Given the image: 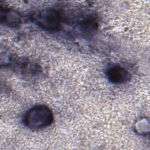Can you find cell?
I'll return each instance as SVG.
<instances>
[{"mask_svg": "<svg viewBox=\"0 0 150 150\" xmlns=\"http://www.w3.org/2000/svg\"><path fill=\"white\" fill-rule=\"evenodd\" d=\"M108 79L113 83L120 84L129 79V74L126 69L120 66H114L107 70Z\"/></svg>", "mask_w": 150, "mask_h": 150, "instance_id": "obj_3", "label": "cell"}, {"mask_svg": "<svg viewBox=\"0 0 150 150\" xmlns=\"http://www.w3.org/2000/svg\"><path fill=\"white\" fill-rule=\"evenodd\" d=\"M35 19L38 24L48 30L56 29L60 22L59 13L53 9L45 10L38 13Z\"/></svg>", "mask_w": 150, "mask_h": 150, "instance_id": "obj_2", "label": "cell"}, {"mask_svg": "<svg viewBox=\"0 0 150 150\" xmlns=\"http://www.w3.org/2000/svg\"><path fill=\"white\" fill-rule=\"evenodd\" d=\"M53 121L52 111L47 107L37 105L30 109L25 114V124L29 128L37 129L50 125Z\"/></svg>", "mask_w": 150, "mask_h": 150, "instance_id": "obj_1", "label": "cell"}]
</instances>
